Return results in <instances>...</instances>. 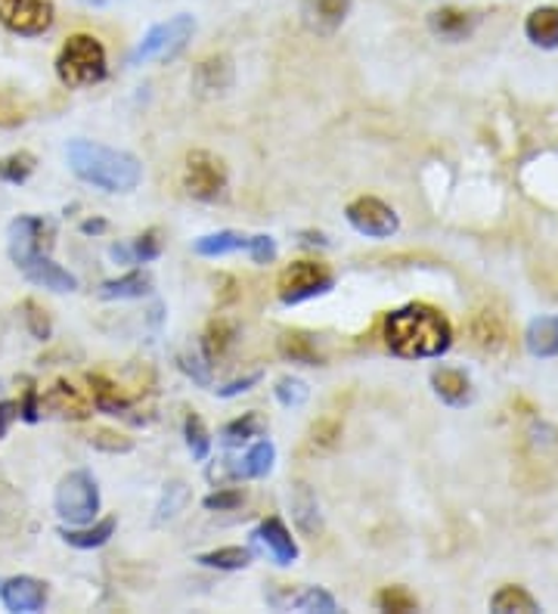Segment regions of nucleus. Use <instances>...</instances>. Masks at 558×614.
<instances>
[{
    "instance_id": "1",
    "label": "nucleus",
    "mask_w": 558,
    "mask_h": 614,
    "mask_svg": "<svg viewBox=\"0 0 558 614\" xmlns=\"http://www.w3.org/2000/svg\"><path fill=\"white\" fill-rule=\"evenodd\" d=\"M385 342L397 357L426 360V357H441L450 351L453 330H450V320L441 311H434L428 304H407L395 314H388Z\"/></svg>"
},
{
    "instance_id": "2",
    "label": "nucleus",
    "mask_w": 558,
    "mask_h": 614,
    "mask_svg": "<svg viewBox=\"0 0 558 614\" xmlns=\"http://www.w3.org/2000/svg\"><path fill=\"white\" fill-rule=\"evenodd\" d=\"M66 159L75 177H82L103 193H133L143 181V165L137 155L103 147L94 140H72L66 147Z\"/></svg>"
},
{
    "instance_id": "3",
    "label": "nucleus",
    "mask_w": 558,
    "mask_h": 614,
    "mask_svg": "<svg viewBox=\"0 0 558 614\" xmlns=\"http://www.w3.org/2000/svg\"><path fill=\"white\" fill-rule=\"evenodd\" d=\"M106 47L94 34H72L56 56V78L66 87H94L106 78Z\"/></svg>"
},
{
    "instance_id": "4",
    "label": "nucleus",
    "mask_w": 558,
    "mask_h": 614,
    "mask_svg": "<svg viewBox=\"0 0 558 614\" xmlns=\"http://www.w3.org/2000/svg\"><path fill=\"white\" fill-rule=\"evenodd\" d=\"M53 506L68 528L90 525L99 513L97 478L87 468H75V472L63 475V482L56 484V494H53Z\"/></svg>"
},
{
    "instance_id": "5",
    "label": "nucleus",
    "mask_w": 558,
    "mask_h": 614,
    "mask_svg": "<svg viewBox=\"0 0 558 614\" xmlns=\"http://www.w3.org/2000/svg\"><path fill=\"white\" fill-rule=\"evenodd\" d=\"M196 34V19L190 13H178V17L164 19L159 25H152L147 32V37L137 44V51L131 53L133 66H143V63H168L174 60L178 53L186 51V44L193 41Z\"/></svg>"
},
{
    "instance_id": "6",
    "label": "nucleus",
    "mask_w": 558,
    "mask_h": 614,
    "mask_svg": "<svg viewBox=\"0 0 558 614\" xmlns=\"http://www.w3.org/2000/svg\"><path fill=\"white\" fill-rule=\"evenodd\" d=\"M50 239H53V227L47 220L32 215L17 217L10 224V233H7V249H10V258L19 270H29V267L44 258L50 249Z\"/></svg>"
},
{
    "instance_id": "7",
    "label": "nucleus",
    "mask_w": 558,
    "mask_h": 614,
    "mask_svg": "<svg viewBox=\"0 0 558 614\" xmlns=\"http://www.w3.org/2000/svg\"><path fill=\"white\" fill-rule=\"evenodd\" d=\"M183 190L196 202L221 200V193L227 190V168L212 152H190L183 165Z\"/></svg>"
},
{
    "instance_id": "8",
    "label": "nucleus",
    "mask_w": 558,
    "mask_h": 614,
    "mask_svg": "<svg viewBox=\"0 0 558 614\" xmlns=\"http://www.w3.org/2000/svg\"><path fill=\"white\" fill-rule=\"evenodd\" d=\"M335 277L329 273L326 265L316 261H298V265L286 267L279 273V301L282 304H301L311 301L316 295H326L332 289Z\"/></svg>"
},
{
    "instance_id": "9",
    "label": "nucleus",
    "mask_w": 558,
    "mask_h": 614,
    "mask_svg": "<svg viewBox=\"0 0 558 614\" xmlns=\"http://www.w3.org/2000/svg\"><path fill=\"white\" fill-rule=\"evenodd\" d=\"M56 10L50 0H0V25L19 37H37L53 29Z\"/></svg>"
},
{
    "instance_id": "10",
    "label": "nucleus",
    "mask_w": 558,
    "mask_h": 614,
    "mask_svg": "<svg viewBox=\"0 0 558 614\" xmlns=\"http://www.w3.org/2000/svg\"><path fill=\"white\" fill-rule=\"evenodd\" d=\"M345 217L347 224L366 239H391L400 230V217L395 208L376 196H361V200L347 202Z\"/></svg>"
},
{
    "instance_id": "11",
    "label": "nucleus",
    "mask_w": 558,
    "mask_h": 614,
    "mask_svg": "<svg viewBox=\"0 0 558 614\" xmlns=\"http://www.w3.org/2000/svg\"><path fill=\"white\" fill-rule=\"evenodd\" d=\"M0 599L7 605V612L17 614H34L47 605V583L37 578H10L0 590Z\"/></svg>"
},
{
    "instance_id": "12",
    "label": "nucleus",
    "mask_w": 558,
    "mask_h": 614,
    "mask_svg": "<svg viewBox=\"0 0 558 614\" xmlns=\"http://www.w3.org/2000/svg\"><path fill=\"white\" fill-rule=\"evenodd\" d=\"M251 537H255V540L270 552V559H273L279 568H289V564L298 562L296 537L289 534V528H286L279 518H267V521H261Z\"/></svg>"
},
{
    "instance_id": "13",
    "label": "nucleus",
    "mask_w": 558,
    "mask_h": 614,
    "mask_svg": "<svg viewBox=\"0 0 558 614\" xmlns=\"http://www.w3.org/2000/svg\"><path fill=\"white\" fill-rule=\"evenodd\" d=\"M351 0H301V19L316 34H332L347 19Z\"/></svg>"
},
{
    "instance_id": "14",
    "label": "nucleus",
    "mask_w": 558,
    "mask_h": 614,
    "mask_svg": "<svg viewBox=\"0 0 558 614\" xmlns=\"http://www.w3.org/2000/svg\"><path fill=\"white\" fill-rule=\"evenodd\" d=\"M270 605L277 608H296L304 614H335L339 612V602L332 593H326L323 586H304V590H289L286 596H267Z\"/></svg>"
},
{
    "instance_id": "15",
    "label": "nucleus",
    "mask_w": 558,
    "mask_h": 614,
    "mask_svg": "<svg viewBox=\"0 0 558 614\" xmlns=\"http://www.w3.org/2000/svg\"><path fill=\"white\" fill-rule=\"evenodd\" d=\"M477 17L475 13H465L457 7H441L428 17V29L443 37V41H465L469 34L475 32Z\"/></svg>"
},
{
    "instance_id": "16",
    "label": "nucleus",
    "mask_w": 558,
    "mask_h": 614,
    "mask_svg": "<svg viewBox=\"0 0 558 614\" xmlns=\"http://www.w3.org/2000/svg\"><path fill=\"white\" fill-rule=\"evenodd\" d=\"M193 84L198 94H224L233 87V63L227 56H208L193 72Z\"/></svg>"
},
{
    "instance_id": "17",
    "label": "nucleus",
    "mask_w": 558,
    "mask_h": 614,
    "mask_svg": "<svg viewBox=\"0 0 558 614\" xmlns=\"http://www.w3.org/2000/svg\"><path fill=\"white\" fill-rule=\"evenodd\" d=\"M431 385H434V395L450 407H465L472 400V379L462 369L441 366L431 373Z\"/></svg>"
},
{
    "instance_id": "18",
    "label": "nucleus",
    "mask_w": 558,
    "mask_h": 614,
    "mask_svg": "<svg viewBox=\"0 0 558 614\" xmlns=\"http://www.w3.org/2000/svg\"><path fill=\"white\" fill-rule=\"evenodd\" d=\"M525 34L534 47L556 51L558 47V7H537L525 19Z\"/></svg>"
},
{
    "instance_id": "19",
    "label": "nucleus",
    "mask_w": 558,
    "mask_h": 614,
    "mask_svg": "<svg viewBox=\"0 0 558 614\" xmlns=\"http://www.w3.org/2000/svg\"><path fill=\"white\" fill-rule=\"evenodd\" d=\"M25 277L37 286H44L50 292H75L78 289V280H75V273H68L66 267H60L50 255L44 258H37L29 270H22Z\"/></svg>"
},
{
    "instance_id": "20",
    "label": "nucleus",
    "mask_w": 558,
    "mask_h": 614,
    "mask_svg": "<svg viewBox=\"0 0 558 614\" xmlns=\"http://www.w3.org/2000/svg\"><path fill=\"white\" fill-rule=\"evenodd\" d=\"M41 407H47L50 413L56 416H68V419H87V416H90L87 400H84L68 383L53 385L47 395L41 398Z\"/></svg>"
},
{
    "instance_id": "21",
    "label": "nucleus",
    "mask_w": 558,
    "mask_h": 614,
    "mask_svg": "<svg viewBox=\"0 0 558 614\" xmlns=\"http://www.w3.org/2000/svg\"><path fill=\"white\" fill-rule=\"evenodd\" d=\"M273 463H277V448L264 438L246 450L239 465H233V475L236 478H267L273 472Z\"/></svg>"
},
{
    "instance_id": "22",
    "label": "nucleus",
    "mask_w": 558,
    "mask_h": 614,
    "mask_svg": "<svg viewBox=\"0 0 558 614\" xmlns=\"http://www.w3.org/2000/svg\"><path fill=\"white\" fill-rule=\"evenodd\" d=\"M525 345L534 357H556L558 354V316H540L527 326Z\"/></svg>"
},
{
    "instance_id": "23",
    "label": "nucleus",
    "mask_w": 558,
    "mask_h": 614,
    "mask_svg": "<svg viewBox=\"0 0 558 614\" xmlns=\"http://www.w3.org/2000/svg\"><path fill=\"white\" fill-rule=\"evenodd\" d=\"M248 236L236 230H217V233H205L193 243V251L202 255V258H224V255H233V251H246Z\"/></svg>"
},
{
    "instance_id": "24",
    "label": "nucleus",
    "mask_w": 558,
    "mask_h": 614,
    "mask_svg": "<svg viewBox=\"0 0 558 614\" xmlns=\"http://www.w3.org/2000/svg\"><path fill=\"white\" fill-rule=\"evenodd\" d=\"M149 289H152V280H149V273L143 270H131V273H125V277H118V280H106L99 286V295L109 301H128V299H143L149 295Z\"/></svg>"
},
{
    "instance_id": "25",
    "label": "nucleus",
    "mask_w": 558,
    "mask_h": 614,
    "mask_svg": "<svg viewBox=\"0 0 558 614\" xmlns=\"http://www.w3.org/2000/svg\"><path fill=\"white\" fill-rule=\"evenodd\" d=\"M116 518H103L94 528H87V525H84V528H66V531H63V540L75 549H99L109 543V537L116 534Z\"/></svg>"
},
{
    "instance_id": "26",
    "label": "nucleus",
    "mask_w": 558,
    "mask_h": 614,
    "mask_svg": "<svg viewBox=\"0 0 558 614\" xmlns=\"http://www.w3.org/2000/svg\"><path fill=\"white\" fill-rule=\"evenodd\" d=\"M279 354H282L286 360H292V364H304V366L323 364V357H320V351H316V342H313V335L308 333L282 335V338H279Z\"/></svg>"
},
{
    "instance_id": "27",
    "label": "nucleus",
    "mask_w": 558,
    "mask_h": 614,
    "mask_svg": "<svg viewBox=\"0 0 558 614\" xmlns=\"http://www.w3.org/2000/svg\"><path fill=\"white\" fill-rule=\"evenodd\" d=\"M491 608L496 614H512V612L534 614V612H540V602L530 596L525 586H503V590H496V593H493Z\"/></svg>"
},
{
    "instance_id": "28",
    "label": "nucleus",
    "mask_w": 558,
    "mask_h": 614,
    "mask_svg": "<svg viewBox=\"0 0 558 614\" xmlns=\"http://www.w3.org/2000/svg\"><path fill=\"white\" fill-rule=\"evenodd\" d=\"M292 515H296L298 528H301L304 534L320 531V506H316V497H313L308 484H296V494H292Z\"/></svg>"
},
{
    "instance_id": "29",
    "label": "nucleus",
    "mask_w": 558,
    "mask_h": 614,
    "mask_svg": "<svg viewBox=\"0 0 558 614\" xmlns=\"http://www.w3.org/2000/svg\"><path fill=\"white\" fill-rule=\"evenodd\" d=\"M264 429H267V422H264L261 413H243L239 419H233V422L224 426V444L239 448V444H246L251 438H258Z\"/></svg>"
},
{
    "instance_id": "30",
    "label": "nucleus",
    "mask_w": 558,
    "mask_h": 614,
    "mask_svg": "<svg viewBox=\"0 0 558 614\" xmlns=\"http://www.w3.org/2000/svg\"><path fill=\"white\" fill-rule=\"evenodd\" d=\"M198 564L217 568V571H243V568L251 564V552L243 547H221L212 549V552H202V556H198Z\"/></svg>"
},
{
    "instance_id": "31",
    "label": "nucleus",
    "mask_w": 558,
    "mask_h": 614,
    "mask_svg": "<svg viewBox=\"0 0 558 614\" xmlns=\"http://www.w3.org/2000/svg\"><path fill=\"white\" fill-rule=\"evenodd\" d=\"M233 338H236V326L233 323H227V320H217V323H212L208 326V333H205V338H202V357L212 364V360H217L224 351L230 348Z\"/></svg>"
},
{
    "instance_id": "32",
    "label": "nucleus",
    "mask_w": 558,
    "mask_h": 614,
    "mask_svg": "<svg viewBox=\"0 0 558 614\" xmlns=\"http://www.w3.org/2000/svg\"><path fill=\"white\" fill-rule=\"evenodd\" d=\"M183 438H186V448L193 453V460L198 463H205L208 460V453H212V434L208 429L202 426V419L198 416H186V422H183Z\"/></svg>"
},
{
    "instance_id": "33",
    "label": "nucleus",
    "mask_w": 558,
    "mask_h": 614,
    "mask_svg": "<svg viewBox=\"0 0 558 614\" xmlns=\"http://www.w3.org/2000/svg\"><path fill=\"white\" fill-rule=\"evenodd\" d=\"M90 385H94V407H97L99 413L121 416L128 410V400L118 395L116 385L99 379V376H90Z\"/></svg>"
},
{
    "instance_id": "34",
    "label": "nucleus",
    "mask_w": 558,
    "mask_h": 614,
    "mask_svg": "<svg viewBox=\"0 0 558 614\" xmlns=\"http://www.w3.org/2000/svg\"><path fill=\"white\" fill-rule=\"evenodd\" d=\"M376 605L382 612L391 614H410L419 608V602H416V596H412L407 586H385L376 596Z\"/></svg>"
},
{
    "instance_id": "35",
    "label": "nucleus",
    "mask_w": 558,
    "mask_h": 614,
    "mask_svg": "<svg viewBox=\"0 0 558 614\" xmlns=\"http://www.w3.org/2000/svg\"><path fill=\"white\" fill-rule=\"evenodd\" d=\"M34 171L32 152H13L7 159H0V181L3 183H25Z\"/></svg>"
},
{
    "instance_id": "36",
    "label": "nucleus",
    "mask_w": 558,
    "mask_h": 614,
    "mask_svg": "<svg viewBox=\"0 0 558 614\" xmlns=\"http://www.w3.org/2000/svg\"><path fill=\"white\" fill-rule=\"evenodd\" d=\"M273 395H277V400L282 403V407H304L308 403V398H311V388H308V383L304 379H298V376H282L277 383V388H273Z\"/></svg>"
},
{
    "instance_id": "37",
    "label": "nucleus",
    "mask_w": 558,
    "mask_h": 614,
    "mask_svg": "<svg viewBox=\"0 0 558 614\" xmlns=\"http://www.w3.org/2000/svg\"><path fill=\"white\" fill-rule=\"evenodd\" d=\"M186 499H190L186 484L183 482L164 484V494H162V503H159V515H155V521H171V518H178V515L183 513V506H186Z\"/></svg>"
},
{
    "instance_id": "38",
    "label": "nucleus",
    "mask_w": 558,
    "mask_h": 614,
    "mask_svg": "<svg viewBox=\"0 0 558 614\" xmlns=\"http://www.w3.org/2000/svg\"><path fill=\"white\" fill-rule=\"evenodd\" d=\"M339 438H342V422H339V419L326 416V419L313 422V429H311V444H313V448L332 450L335 444H339Z\"/></svg>"
},
{
    "instance_id": "39",
    "label": "nucleus",
    "mask_w": 558,
    "mask_h": 614,
    "mask_svg": "<svg viewBox=\"0 0 558 614\" xmlns=\"http://www.w3.org/2000/svg\"><path fill=\"white\" fill-rule=\"evenodd\" d=\"M246 251L255 265H270V261L277 258V243H273V236H267V233H261V236H248Z\"/></svg>"
},
{
    "instance_id": "40",
    "label": "nucleus",
    "mask_w": 558,
    "mask_h": 614,
    "mask_svg": "<svg viewBox=\"0 0 558 614\" xmlns=\"http://www.w3.org/2000/svg\"><path fill=\"white\" fill-rule=\"evenodd\" d=\"M159 255H162V239H159V233L147 230L143 236H137V243H133V258H137V261L149 265V261H155Z\"/></svg>"
},
{
    "instance_id": "41",
    "label": "nucleus",
    "mask_w": 558,
    "mask_h": 614,
    "mask_svg": "<svg viewBox=\"0 0 558 614\" xmlns=\"http://www.w3.org/2000/svg\"><path fill=\"white\" fill-rule=\"evenodd\" d=\"M22 311H25V326H29V333L34 335V338H47L50 335V316L47 311H41L34 301H25L22 304Z\"/></svg>"
},
{
    "instance_id": "42",
    "label": "nucleus",
    "mask_w": 558,
    "mask_h": 614,
    "mask_svg": "<svg viewBox=\"0 0 558 614\" xmlns=\"http://www.w3.org/2000/svg\"><path fill=\"white\" fill-rule=\"evenodd\" d=\"M475 338L477 345H484V348H496L500 338H503V330L496 326V320L491 314H481L475 320Z\"/></svg>"
},
{
    "instance_id": "43",
    "label": "nucleus",
    "mask_w": 558,
    "mask_h": 614,
    "mask_svg": "<svg viewBox=\"0 0 558 614\" xmlns=\"http://www.w3.org/2000/svg\"><path fill=\"white\" fill-rule=\"evenodd\" d=\"M243 491H217V494H208L205 497V509H212V513H227V509H236V506H243Z\"/></svg>"
},
{
    "instance_id": "44",
    "label": "nucleus",
    "mask_w": 558,
    "mask_h": 614,
    "mask_svg": "<svg viewBox=\"0 0 558 614\" xmlns=\"http://www.w3.org/2000/svg\"><path fill=\"white\" fill-rule=\"evenodd\" d=\"M90 444L99 450H109V453H128V450L133 448L131 441L118 432H97L94 438H90Z\"/></svg>"
},
{
    "instance_id": "45",
    "label": "nucleus",
    "mask_w": 558,
    "mask_h": 614,
    "mask_svg": "<svg viewBox=\"0 0 558 614\" xmlns=\"http://www.w3.org/2000/svg\"><path fill=\"white\" fill-rule=\"evenodd\" d=\"M22 121H25V109L7 94H0V128H17Z\"/></svg>"
},
{
    "instance_id": "46",
    "label": "nucleus",
    "mask_w": 558,
    "mask_h": 614,
    "mask_svg": "<svg viewBox=\"0 0 558 614\" xmlns=\"http://www.w3.org/2000/svg\"><path fill=\"white\" fill-rule=\"evenodd\" d=\"M258 383H261V373H248V376H243V379H236V383L217 388V398H236V395H243V391H248L251 385Z\"/></svg>"
},
{
    "instance_id": "47",
    "label": "nucleus",
    "mask_w": 558,
    "mask_h": 614,
    "mask_svg": "<svg viewBox=\"0 0 558 614\" xmlns=\"http://www.w3.org/2000/svg\"><path fill=\"white\" fill-rule=\"evenodd\" d=\"M181 366L198 385H208V366L212 364H208L205 357H193V360H190V357H181Z\"/></svg>"
},
{
    "instance_id": "48",
    "label": "nucleus",
    "mask_w": 558,
    "mask_h": 614,
    "mask_svg": "<svg viewBox=\"0 0 558 614\" xmlns=\"http://www.w3.org/2000/svg\"><path fill=\"white\" fill-rule=\"evenodd\" d=\"M19 416L17 403H0V434H7V426Z\"/></svg>"
},
{
    "instance_id": "49",
    "label": "nucleus",
    "mask_w": 558,
    "mask_h": 614,
    "mask_svg": "<svg viewBox=\"0 0 558 614\" xmlns=\"http://www.w3.org/2000/svg\"><path fill=\"white\" fill-rule=\"evenodd\" d=\"M82 7H87V10H103V7H112V3H118V0H78Z\"/></svg>"
},
{
    "instance_id": "50",
    "label": "nucleus",
    "mask_w": 558,
    "mask_h": 614,
    "mask_svg": "<svg viewBox=\"0 0 558 614\" xmlns=\"http://www.w3.org/2000/svg\"><path fill=\"white\" fill-rule=\"evenodd\" d=\"M82 230L84 233H99V230H106V224H103V220H84Z\"/></svg>"
}]
</instances>
